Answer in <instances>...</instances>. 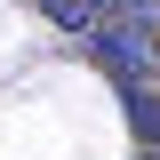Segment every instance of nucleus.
Returning a JSON list of instances; mask_svg holds the SVG:
<instances>
[{
	"label": "nucleus",
	"mask_w": 160,
	"mask_h": 160,
	"mask_svg": "<svg viewBox=\"0 0 160 160\" xmlns=\"http://www.w3.org/2000/svg\"><path fill=\"white\" fill-rule=\"evenodd\" d=\"M88 56H96L120 88H152V72H160L152 48H144V40H128V32H112V24H96V32H88Z\"/></svg>",
	"instance_id": "f257e3e1"
},
{
	"label": "nucleus",
	"mask_w": 160,
	"mask_h": 160,
	"mask_svg": "<svg viewBox=\"0 0 160 160\" xmlns=\"http://www.w3.org/2000/svg\"><path fill=\"white\" fill-rule=\"evenodd\" d=\"M120 104H128V128H136V144L160 160V88H120Z\"/></svg>",
	"instance_id": "f03ea898"
},
{
	"label": "nucleus",
	"mask_w": 160,
	"mask_h": 160,
	"mask_svg": "<svg viewBox=\"0 0 160 160\" xmlns=\"http://www.w3.org/2000/svg\"><path fill=\"white\" fill-rule=\"evenodd\" d=\"M40 16H48V24H56V32H80V40H88V32H96V8H88V0H40Z\"/></svg>",
	"instance_id": "7ed1b4c3"
},
{
	"label": "nucleus",
	"mask_w": 160,
	"mask_h": 160,
	"mask_svg": "<svg viewBox=\"0 0 160 160\" xmlns=\"http://www.w3.org/2000/svg\"><path fill=\"white\" fill-rule=\"evenodd\" d=\"M136 160H152V152H136Z\"/></svg>",
	"instance_id": "20e7f679"
}]
</instances>
